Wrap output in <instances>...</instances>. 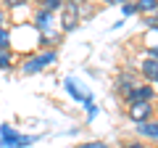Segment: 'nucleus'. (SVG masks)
Instances as JSON below:
<instances>
[{
  "label": "nucleus",
  "mask_w": 158,
  "mask_h": 148,
  "mask_svg": "<svg viewBox=\"0 0 158 148\" xmlns=\"http://www.w3.org/2000/svg\"><path fill=\"white\" fill-rule=\"evenodd\" d=\"M156 8H158L156 0H140V3H137V11H142V13H153Z\"/></svg>",
  "instance_id": "obj_13"
},
{
  "label": "nucleus",
  "mask_w": 158,
  "mask_h": 148,
  "mask_svg": "<svg viewBox=\"0 0 158 148\" xmlns=\"http://www.w3.org/2000/svg\"><path fill=\"white\" fill-rule=\"evenodd\" d=\"M150 114H153L150 103H135V106L129 108V119L137 122V124H145V122H150Z\"/></svg>",
  "instance_id": "obj_4"
},
{
  "label": "nucleus",
  "mask_w": 158,
  "mask_h": 148,
  "mask_svg": "<svg viewBox=\"0 0 158 148\" xmlns=\"http://www.w3.org/2000/svg\"><path fill=\"white\" fill-rule=\"evenodd\" d=\"M63 87H66V93H69L71 98H77V101H82V103H85L87 98H90V93H87V90H79V85L71 80V77H69V80L63 82Z\"/></svg>",
  "instance_id": "obj_7"
},
{
  "label": "nucleus",
  "mask_w": 158,
  "mask_h": 148,
  "mask_svg": "<svg viewBox=\"0 0 158 148\" xmlns=\"http://www.w3.org/2000/svg\"><path fill=\"white\" fill-rule=\"evenodd\" d=\"M61 8H66L61 0H45V3H42V11H48V13H56V11H61Z\"/></svg>",
  "instance_id": "obj_12"
},
{
  "label": "nucleus",
  "mask_w": 158,
  "mask_h": 148,
  "mask_svg": "<svg viewBox=\"0 0 158 148\" xmlns=\"http://www.w3.org/2000/svg\"><path fill=\"white\" fill-rule=\"evenodd\" d=\"M11 63H13V53L11 50H0V69L6 72V69H11Z\"/></svg>",
  "instance_id": "obj_14"
},
{
  "label": "nucleus",
  "mask_w": 158,
  "mask_h": 148,
  "mask_svg": "<svg viewBox=\"0 0 158 148\" xmlns=\"http://www.w3.org/2000/svg\"><path fill=\"white\" fill-rule=\"evenodd\" d=\"M150 98H153V87H148V85H135L129 93H127V101L135 106V103H150Z\"/></svg>",
  "instance_id": "obj_3"
},
{
  "label": "nucleus",
  "mask_w": 158,
  "mask_h": 148,
  "mask_svg": "<svg viewBox=\"0 0 158 148\" xmlns=\"http://www.w3.org/2000/svg\"><path fill=\"white\" fill-rule=\"evenodd\" d=\"M21 137V132L13 130L11 124H0V140H19Z\"/></svg>",
  "instance_id": "obj_10"
},
{
  "label": "nucleus",
  "mask_w": 158,
  "mask_h": 148,
  "mask_svg": "<svg viewBox=\"0 0 158 148\" xmlns=\"http://www.w3.org/2000/svg\"><path fill=\"white\" fill-rule=\"evenodd\" d=\"M140 135L145 137H153V140H158V122H145V124H140Z\"/></svg>",
  "instance_id": "obj_9"
},
{
  "label": "nucleus",
  "mask_w": 158,
  "mask_h": 148,
  "mask_svg": "<svg viewBox=\"0 0 158 148\" xmlns=\"http://www.w3.org/2000/svg\"><path fill=\"white\" fill-rule=\"evenodd\" d=\"M53 27H56V16L48 11H40L34 16V29L42 34V40H48V34H53Z\"/></svg>",
  "instance_id": "obj_2"
},
{
  "label": "nucleus",
  "mask_w": 158,
  "mask_h": 148,
  "mask_svg": "<svg viewBox=\"0 0 158 148\" xmlns=\"http://www.w3.org/2000/svg\"><path fill=\"white\" fill-rule=\"evenodd\" d=\"M0 27H6V8L0 6Z\"/></svg>",
  "instance_id": "obj_17"
},
{
  "label": "nucleus",
  "mask_w": 158,
  "mask_h": 148,
  "mask_svg": "<svg viewBox=\"0 0 158 148\" xmlns=\"http://www.w3.org/2000/svg\"><path fill=\"white\" fill-rule=\"evenodd\" d=\"M77 148H108L103 140H90V143H82V146H77Z\"/></svg>",
  "instance_id": "obj_15"
},
{
  "label": "nucleus",
  "mask_w": 158,
  "mask_h": 148,
  "mask_svg": "<svg viewBox=\"0 0 158 148\" xmlns=\"http://www.w3.org/2000/svg\"><path fill=\"white\" fill-rule=\"evenodd\" d=\"M77 16H79V6L77 3H69V6L63 8V19H61L63 29H74L77 27Z\"/></svg>",
  "instance_id": "obj_5"
},
{
  "label": "nucleus",
  "mask_w": 158,
  "mask_h": 148,
  "mask_svg": "<svg viewBox=\"0 0 158 148\" xmlns=\"http://www.w3.org/2000/svg\"><path fill=\"white\" fill-rule=\"evenodd\" d=\"M129 148H145V146H142V143H132Z\"/></svg>",
  "instance_id": "obj_18"
},
{
  "label": "nucleus",
  "mask_w": 158,
  "mask_h": 148,
  "mask_svg": "<svg viewBox=\"0 0 158 148\" xmlns=\"http://www.w3.org/2000/svg\"><path fill=\"white\" fill-rule=\"evenodd\" d=\"M142 74L150 82H158V61H145L142 63Z\"/></svg>",
  "instance_id": "obj_8"
},
{
  "label": "nucleus",
  "mask_w": 158,
  "mask_h": 148,
  "mask_svg": "<svg viewBox=\"0 0 158 148\" xmlns=\"http://www.w3.org/2000/svg\"><path fill=\"white\" fill-rule=\"evenodd\" d=\"M58 58V53L56 50H40V53H34V56H29V58H24V63H21V72L24 74H40L42 69H48L53 61Z\"/></svg>",
  "instance_id": "obj_1"
},
{
  "label": "nucleus",
  "mask_w": 158,
  "mask_h": 148,
  "mask_svg": "<svg viewBox=\"0 0 158 148\" xmlns=\"http://www.w3.org/2000/svg\"><path fill=\"white\" fill-rule=\"evenodd\" d=\"M121 13H124V16H135V13H137V6H127V3H124V6H121Z\"/></svg>",
  "instance_id": "obj_16"
},
{
  "label": "nucleus",
  "mask_w": 158,
  "mask_h": 148,
  "mask_svg": "<svg viewBox=\"0 0 158 148\" xmlns=\"http://www.w3.org/2000/svg\"><path fill=\"white\" fill-rule=\"evenodd\" d=\"M0 50H11V29L0 27Z\"/></svg>",
  "instance_id": "obj_11"
},
{
  "label": "nucleus",
  "mask_w": 158,
  "mask_h": 148,
  "mask_svg": "<svg viewBox=\"0 0 158 148\" xmlns=\"http://www.w3.org/2000/svg\"><path fill=\"white\" fill-rule=\"evenodd\" d=\"M121 148H129V146H121Z\"/></svg>",
  "instance_id": "obj_19"
},
{
  "label": "nucleus",
  "mask_w": 158,
  "mask_h": 148,
  "mask_svg": "<svg viewBox=\"0 0 158 148\" xmlns=\"http://www.w3.org/2000/svg\"><path fill=\"white\" fill-rule=\"evenodd\" d=\"M37 143V135H21L19 140H0V148H27Z\"/></svg>",
  "instance_id": "obj_6"
}]
</instances>
